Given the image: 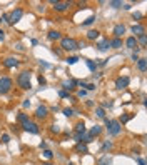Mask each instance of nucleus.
<instances>
[{"label": "nucleus", "instance_id": "27", "mask_svg": "<svg viewBox=\"0 0 147 165\" xmlns=\"http://www.w3.org/2000/svg\"><path fill=\"white\" fill-rule=\"evenodd\" d=\"M130 119H132V115H122L120 119H119V123H120V125H122V123H127Z\"/></svg>", "mask_w": 147, "mask_h": 165}, {"label": "nucleus", "instance_id": "13", "mask_svg": "<svg viewBox=\"0 0 147 165\" xmlns=\"http://www.w3.org/2000/svg\"><path fill=\"white\" fill-rule=\"evenodd\" d=\"M124 33H126V27L122 25V23H117V25L114 27V35H115V39H120Z\"/></svg>", "mask_w": 147, "mask_h": 165}, {"label": "nucleus", "instance_id": "28", "mask_svg": "<svg viewBox=\"0 0 147 165\" xmlns=\"http://www.w3.org/2000/svg\"><path fill=\"white\" fill-rule=\"evenodd\" d=\"M17 120H18L20 123H24L25 120H29V115H27V114H18V115H17Z\"/></svg>", "mask_w": 147, "mask_h": 165}, {"label": "nucleus", "instance_id": "23", "mask_svg": "<svg viewBox=\"0 0 147 165\" xmlns=\"http://www.w3.org/2000/svg\"><path fill=\"white\" fill-rule=\"evenodd\" d=\"M109 45H110L112 48H120V47H122V40L120 39H112V40H109Z\"/></svg>", "mask_w": 147, "mask_h": 165}, {"label": "nucleus", "instance_id": "15", "mask_svg": "<svg viewBox=\"0 0 147 165\" xmlns=\"http://www.w3.org/2000/svg\"><path fill=\"white\" fill-rule=\"evenodd\" d=\"M136 40H137V45H140V48H145V45H147V33L137 37Z\"/></svg>", "mask_w": 147, "mask_h": 165}, {"label": "nucleus", "instance_id": "41", "mask_svg": "<svg viewBox=\"0 0 147 165\" xmlns=\"http://www.w3.org/2000/svg\"><path fill=\"white\" fill-rule=\"evenodd\" d=\"M110 107H112L110 102H102V107L101 108H110Z\"/></svg>", "mask_w": 147, "mask_h": 165}, {"label": "nucleus", "instance_id": "12", "mask_svg": "<svg viewBox=\"0 0 147 165\" xmlns=\"http://www.w3.org/2000/svg\"><path fill=\"white\" fill-rule=\"evenodd\" d=\"M132 33H136V39L140 35H144L145 33V29H144V25H140V23H136V25H132Z\"/></svg>", "mask_w": 147, "mask_h": 165}, {"label": "nucleus", "instance_id": "14", "mask_svg": "<svg viewBox=\"0 0 147 165\" xmlns=\"http://www.w3.org/2000/svg\"><path fill=\"white\" fill-rule=\"evenodd\" d=\"M109 39H102L101 42H97V50H101V52H105L109 50Z\"/></svg>", "mask_w": 147, "mask_h": 165}, {"label": "nucleus", "instance_id": "21", "mask_svg": "<svg viewBox=\"0 0 147 165\" xmlns=\"http://www.w3.org/2000/svg\"><path fill=\"white\" fill-rule=\"evenodd\" d=\"M145 67H147V58H139L137 60V68L140 72H145Z\"/></svg>", "mask_w": 147, "mask_h": 165}, {"label": "nucleus", "instance_id": "34", "mask_svg": "<svg viewBox=\"0 0 147 165\" xmlns=\"http://www.w3.org/2000/svg\"><path fill=\"white\" fill-rule=\"evenodd\" d=\"M85 95H87V90L85 89H82V90L77 92V98H82V97H85Z\"/></svg>", "mask_w": 147, "mask_h": 165}, {"label": "nucleus", "instance_id": "25", "mask_svg": "<svg viewBox=\"0 0 147 165\" xmlns=\"http://www.w3.org/2000/svg\"><path fill=\"white\" fill-rule=\"evenodd\" d=\"M109 7L120 8V7H124V4H122V0H112V2H109Z\"/></svg>", "mask_w": 147, "mask_h": 165}, {"label": "nucleus", "instance_id": "30", "mask_svg": "<svg viewBox=\"0 0 147 165\" xmlns=\"http://www.w3.org/2000/svg\"><path fill=\"white\" fill-rule=\"evenodd\" d=\"M77 60H79V57H75V55H74V57H67V64L69 65H74V64H77Z\"/></svg>", "mask_w": 147, "mask_h": 165}, {"label": "nucleus", "instance_id": "3", "mask_svg": "<svg viewBox=\"0 0 147 165\" xmlns=\"http://www.w3.org/2000/svg\"><path fill=\"white\" fill-rule=\"evenodd\" d=\"M12 87H14V82H12L10 77H2L0 79V95L8 93L12 90Z\"/></svg>", "mask_w": 147, "mask_h": 165}, {"label": "nucleus", "instance_id": "50", "mask_svg": "<svg viewBox=\"0 0 147 165\" xmlns=\"http://www.w3.org/2000/svg\"><path fill=\"white\" fill-rule=\"evenodd\" d=\"M42 165H52V163H50V162H45V163H42Z\"/></svg>", "mask_w": 147, "mask_h": 165}, {"label": "nucleus", "instance_id": "11", "mask_svg": "<svg viewBox=\"0 0 147 165\" xmlns=\"http://www.w3.org/2000/svg\"><path fill=\"white\" fill-rule=\"evenodd\" d=\"M17 65H18V60L15 57H8L4 60V67H7V68H15Z\"/></svg>", "mask_w": 147, "mask_h": 165}, {"label": "nucleus", "instance_id": "47", "mask_svg": "<svg viewBox=\"0 0 147 165\" xmlns=\"http://www.w3.org/2000/svg\"><path fill=\"white\" fill-rule=\"evenodd\" d=\"M137 162H139V165H145V160H144V158H137Z\"/></svg>", "mask_w": 147, "mask_h": 165}, {"label": "nucleus", "instance_id": "42", "mask_svg": "<svg viewBox=\"0 0 147 165\" xmlns=\"http://www.w3.org/2000/svg\"><path fill=\"white\" fill-rule=\"evenodd\" d=\"M39 83H40V85H45V83H47L45 77H42V75H40V77H39Z\"/></svg>", "mask_w": 147, "mask_h": 165}, {"label": "nucleus", "instance_id": "18", "mask_svg": "<svg viewBox=\"0 0 147 165\" xmlns=\"http://www.w3.org/2000/svg\"><path fill=\"white\" fill-rule=\"evenodd\" d=\"M101 132H102V127L101 125H94L92 129H90L89 135L90 137H97V135H101Z\"/></svg>", "mask_w": 147, "mask_h": 165}, {"label": "nucleus", "instance_id": "19", "mask_svg": "<svg viewBox=\"0 0 147 165\" xmlns=\"http://www.w3.org/2000/svg\"><path fill=\"white\" fill-rule=\"evenodd\" d=\"M126 47H127V48H136V47H137L136 37H129V39L126 40Z\"/></svg>", "mask_w": 147, "mask_h": 165}, {"label": "nucleus", "instance_id": "49", "mask_svg": "<svg viewBox=\"0 0 147 165\" xmlns=\"http://www.w3.org/2000/svg\"><path fill=\"white\" fill-rule=\"evenodd\" d=\"M40 148H43V150L47 148V144H45V142H42V144H40Z\"/></svg>", "mask_w": 147, "mask_h": 165}, {"label": "nucleus", "instance_id": "29", "mask_svg": "<svg viewBox=\"0 0 147 165\" xmlns=\"http://www.w3.org/2000/svg\"><path fill=\"white\" fill-rule=\"evenodd\" d=\"M94 22H95V15H90V17L87 18L85 22H84L82 25H84V27H87V25H90V23H94Z\"/></svg>", "mask_w": 147, "mask_h": 165}, {"label": "nucleus", "instance_id": "1", "mask_svg": "<svg viewBox=\"0 0 147 165\" xmlns=\"http://www.w3.org/2000/svg\"><path fill=\"white\" fill-rule=\"evenodd\" d=\"M30 79H32V72L24 70V72H20V73H18V77H17V85L20 87L22 90H30V89H32Z\"/></svg>", "mask_w": 147, "mask_h": 165}, {"label": "nucleus", "instance_id": "4", "mask_svg": "<svg viewBox=\"0 0 147 165\" xmlns=\"http://www.w3.org/2000/svg\"><path fill=\"white\" fill-rule=\"evenodd\" d=\"M120 130H122V125L119 123V120H110V123L107 125V132H109V135H112V137L119 135Z\"/></svg>", "mask_w": 147, "mask_h": 165}, {"label": "nucleus", "instance_id": "26", "mask_svg": "<svg viewBox=\"0 0 147 165\" xmlns=\"http://www.w3.org/2000/svg\"><path fill=\"white\" fill-rule=\"evenodd\" d=\"M95 115L99 117V119H105V110H104V108H101V107L95 108Z\"/></svg>", "mask_w": 147, "mask_h": 165}, {"label": "nucleus", "instance_id": "48", "mask_svg": "<svg viewBox=\"0 0 147 165\" xmlns=\"http://www.w3.org/2000/svg\"><path fill=\"white\" fill-rule=\"evenodd\" d=\"M24 107L29 108V107H30V100H25V102H24Z\"/></svg>", "mask_w": 147, "mask_h": 165}, {"label": "nucleus", "instance_id": "8", "mask_svg": "<svg viewBox=\"0 0 147 165\" xmlns=\"http://www.w3.org/2000/svg\"><path fill=\"white\" fill-rule=\"evenodd\" d=\"M129 77H117L115 79V89L117 90H124V89H127L129 87Z\"/></svg>", "mask_w": 147, "mask_h": 165}, {"label": "nucleus", "instance_id": "7", "mask_svg": "<svg viewBox=\"0 0 147 165\" xmlns=\"http://www.w3.org/2000/svg\"><path fill=\"white\" fill-rule=\"evenodd\" d=\"M52 5H54L55 12H65L72 7V2H59V0H52Z\"/></svg>", "mask_w": 147, "mask_h": 165}, {"label": "nucleus", "instance_id": "44", "mask_svg": "<svg viewBox=\"0 0 147 165\" xmlns=\"http://www.w3.org/2000/svg\"><path fill=\"white\" fill-rule=\"evenodd\" d=\"M132 60H134V62H137V60H139V54H137V50L132 54Z\"/></svg>", "mask_w": 147, "mask_h": 165}, {"label": "nucleus", "instance_id": "6", "mask_svg": "<svg viewBox=\"0 0 147 165\" xmlns=\"http://www.w3.org/2000/svg\"><path fill=\"white\" fill-rule=\"evenodd\" d=\"M22 17H24V10H22V8H15V10H12V14L8 15V20L7 22L14 25V23H17Z\"/></svg>", "mask_w": 147, "mask_h": 165}, {"label": "nucleus", "instance_id": "17", "mask_svg": "<svg viewBox=\"0 0 147 165\" xmlns=\"http://www.w3.org/2000/svg\"><path fill=\"white\" fill-rule=\"evenodd\" d=\"M99 35H101L99 30H89V32H87V40H97Z\"/></svg>", "mask_w": 147, "mask_h": 165}, {"label": "nucleus", "instance_id": "9", "mask_svg": "<svg viewBox=\"0 0 147 165\" xmlns=\"http://www.w3.org/2000/svg\"><path fill=\"white\" fill-rule=\"evenodd\" d=\"M35 117L37 119H47V117H49V108L45 107V105H39V107H37V110H35Z\"/></svg>", "mask_w": 147, "mask_h": 165}, {"label": "nucleus", "instance_id": "43", "mask_svg": "<svg viewBox=\"0 0 147 165\" xmlns=\"http://www.w3.org/2000/svg\"><path fill=\"white\" fill-rule=\"evenodd\" d=\"M67 100H70L72 104H75V102H77V98L74 97V95H67Z\"/></svg>", "mask_w": 147, "mask_h": 165}, {"label": "nucleus", "instance_id": "16", "mask_svg": "<svg viewBox=\"0 0 147 165\" xmlns=\"http://www.w3.org/2000/svg\"><path fill=\"white\" fill-rule=\"evenodd\" d=\"M75 152H79V154H89V148H87V145H85V144L79 142V144L75 145Z\"/></svg>", "mask_w": 147, "mask_h": 165}, {"label": "nucleus", "instance_id": "46", "mask_svg": "<svg viewBox=\"0 0 147 165\" xmlns=\"http://www.w3.org/2000/svg\"><path fill=\"white\" fill-rule=\"evenodd\" d=\"M5 39V32H4V30H2V29H0V42H2V40H4Z\"/></svg>", "mask_w": 147, "mask_h": 165}, {"label": "nucleus", "instance_id": "32", "mask_svg": "<svg viewBox=\"0 0 147 165\" xmlns=\"http://www.w3.org/2000/svg\"><path fill=\"white\" fill-rule=\"evenodd\" d=\"M62 114H64L65 117H72V115H74V110H72V108H64Z\"/></svg>", "mask_w": 147, "mask_h": 165}, {"label": "nucleus", "instance_id": "5", "mask_svg": "<svg viewBox=\"0 0 147 165\" xmlns=\"http://www.w3.org/2000/svg\"><path fill=\"white\" fill-rule=\"evenodd\" d=\"M22 129L25 130V132H30V133H34V135L40 132L39 125H37L35 122H32V120H30V119H29V120H25V122L22 123Z\"/></svg>", "mask_w": 147, "mask_h": 165}, {"label": "nucleus", "instance_id": "35", "mask_svg": "<svg viewBox=\"0 0 147 165\" xmlns=\"http://www.w3.org/2000/svg\"><path fill=\"white\" fill-rule=\"evenodd\" d=\"M132 17H134V20H140V18H142V14H140V12H134Z\"/></svg>", "mask_w": 147, "mask_h": 165}, {"label": "nucleus", "instance_id": "36", "mask_svg": "<svg viewBox=\"0 0 147 165\" xmlns=\"http://www.w3.org/2000/svg\"><path fill=\"white\" fill-rule=\"evenodd\" d=\"M50 132H52V133H60V129H59L57 125H52V127H50Z\"/></svg>", "mask_w": 147, "mask_h": 165}, {"label": "nucleus", "instance_id": "37", "mask_svg": "<svg viewBox=\"0 0 147 165\" xmlns=\"http://www.w3.org/2000/svg\"><path fill=\"white\" fill-rule=\"evenodd\" d=\"M2 142H4V144H8V142H10V137H8L7 133H4V135H2Z\"/></svg>", "mask_w": 147, "mask_h": 165}, {"label": "nucleus", "instance_id": "51", "mask_svg": "<svg viewBox=\"0 0 147 165\" xmlns=\"http://www.w3.org/2000/svg\"><path fill=\"white\" fill-rule=\"evenodd\" d=\"M70 165H74V163H70Z\"/></svg>", "mask_w": 147, "mask_h": 165}, {"label": "nucleus", "instance_id": "45", "mask_svg": "<svg viewBox=\"0 0 147 165\" xmlns=\"http://www.w3.org/2000/svg\"><path fill=\"white\" fill-rule=\"evenodd\" d=\"M52 54H54V55H57V57H59V55H60V50H59V48H52Z\"/></svg>", "mask_w": 147, "mask_h": 165}, {"label": "nucleus", "instance_id": "31", "mask_svg": "<svg viewBox=\"0 0 147 165\" xmlns=\"http://www.w3.org/2000/svg\"><path fill=\"white\" fill-rule=\"evenodd\" d=\"M87 67H89L92 72H95V70H97V64H94L92 60H87Z\"/></svg>", "mask_w": 147, "mask_h": 165}, {"label": "nucleus", "instance_id": "39", "mask_svg": "<svg viewBox=\"0 0 147 165\" xmlns=\"http://www.w3.org/2000/svg\"><path fill=\"white\" fill-rule=\"evenodd\" d=\"M67 95H69V92H65V90H60V92H59V97L60 98H67Z\"/></svg>", "mask_w": 147, "mask_h": 165}, {"label": "nucleus", "instance_id": "24", "mask_svg": "<svg viewBox=\"0 0 147 165\" xmlns=\"http://www.w3.org/2000/svg\"><path fill=\"white\" fill-rule=\"evenodd\" d=\"M75 133H85V123H84V122H77Z\"/></svg>", "mask_w": 147, "mask_h": 165}, {"label": "nucleus", "instance_id": "40", "mask_svg": "<svg viewBox=\"0 0 147 165\" xmlns=\"http://www.w3.org/2000/svg\"><path fill=\"white\" fill-rule=\"evenodd\" d=\"M85 90H95V83H87Z\"/></svg>", "mask_w": 147, "mask_h": 165}, {"label": "nucleus", "instance_id": "20", "mask_svg": "<svg viewBox=\"0 0 147 165\" xmlns=\"http://www.w3.org/2000/svg\"><path fill=\"white\" fill-rule=\"evenodd\" d=\"M60 39H62V35L59 30H50L49 32V40H60Z\"/></svg>", "mask_w": 147, "mask_h": 165}, {"label": "nucleus", "instance_id": "33", "mask_svg": "<svg viewBox=\"0 0 147 165\" xmlns=\"http://www.w3.org/2000/svg\"><path fill=\"white\" fill-rule=\"evenodd\" d=\"M43 157H45L47 160H50V158L54 157V154H52L50 150H47V148H45V150H43Z\"/></svg>", "mask_w": 147, "mask_h": 165}, {"label": "nucleus", "instance_id": "22", "mask_svg": "<svg viewBox=\"0 0 147 165\" xmlns=\"http://www.w3.org/2000/svg\"><path fill=\"white\" fill-rule=\"evenodd\" d=\"M97 165H112V158L109 155H104V157L99 158V163Z\"/></svg>", "mask_w": 147, "mask_h": 165}, {"label": "nucleus", "instance_id": "38", "mask_svg": "<svg viewBox=\"0 0 147 165\" xmlns=\"http://www.w3.org/2000/svg\"><path fill=\"white\" fill-rule=\"evenodd\" d=\"M107 148H109V150L112 148V144H110V142H105V144L102 145V150H107Z\"/></svg>", "mask_w": 147, "mask_h": 165}, {"label": "nucleus", "instance_id": "10", "mask_svg": "<svg viewBox=\"0 0 147 165\" xmlns=\"http://www.w3.org/2000/svg\"><path fill=\"white\" fill-rule=\"evenodd\" d=\"M75 85H79V80H64L62 82V89L67 92V90H74Z\"/></svg>", "mask_w": 147, "mask_h": 165}, {"label": "nucleus", "instance_id": "2", "mask_svg": "<svg viewBox=\"0 0 147 165\" xmlns=\"http://www.w3.org/2000/svg\"><path fill=\"white\" fill-rule=\"evenodd\" d=\"M60 47L62 50H75V48H79V42L75 39H70V37H62Z\"/></svg>", "mask_w": 147, "mask_h": 165}]
</instances>
